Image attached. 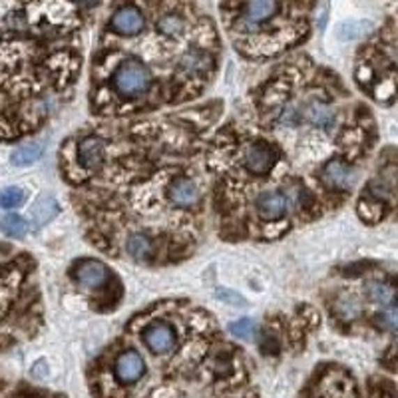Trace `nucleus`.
<instances>
[{"label": "nucleus", "mask_w": 398, "mask_h": 398, "mask_svg": "<svg viewBox=\"0 0 398 398\" xmlns=\"http://www.w3.org/2000/svg\"><path fill=\"white\" fill-rule=\"evenodd\" d=\"M128 253H130L134 259H137V261H146V259H150V253H151L150 239L141 234L130 235V237H128Z\"/></svg>", "instance_id": "obj_13"}, {"label": "nucleus", "mask_w": 398, "mask_h": 398, "mask_svg": "<svg viewBox=\"0 0 398 398\" xmlns=\"http://www.w3.org/2000/svg\"><path fill=\"white\" fill-rule=\"evenodd\" d=\"M56 211H58V206H56L54 199H42L38 207H36V211H34V215H36V225L40 227L44 221H48L52 215H56Z\"/></svg>", "instance_id": "obj_19"}, {"label": "nucleus", "mask_w": 398, "mask_h": 398, "mask_svg": "<svg viewBox=\"0 0 398 398\" xmlns=\"http://www.w3.org/2000/svg\"><path fill=\"white\" fill-rule=\"evenodd\" d=\"M209 66V56L201 54V52H190L181 60V68L192 72V74H197V72H204Z\"/></svg>", "instance_id": "obj_16"}, {"label": "nucleus", "mask_w": 398, "mask_h": 398, "mask_svg": "<svg viewBox=\"0 0 398 398\" xmlns=\"http://www.w3.org/2000/svg\"><path fill=\"white\" fill-rule=\"evenodd\" d=\"M279 160V153L273 146L265 141H255L245 150V165L253 174H267Z\"/></svg>", "instance_id": "obj_2"}, {"label": "nucleus", "mask_w": 398, "mask_h": 398, "mask_svg": "<svg viewBox=\"0 0 398 398\" xmlns=\"http://www.w3.org/2000/svg\"><path fill=\"white\" fill-rule=\"evenodd\" d=\"M158 28L165 36H178V34H181V30H183V20L179 16H176V14H167V16H164L158 22Z\"/></svg>", "instance_id": "obj_18"}, {"label": "nucleus", "mask_w": 398, "mask_h": 398, "mask_svg": "<svg viewBox=\"0 0 398 398\" xmlns=\"http://www.w3.org/2000/svg\"><path fill=\"white\" fill-rule=\"evenodd\" d=\"M199 187L193 183L192 179L179 178L174 181L169 187V199L178 207H192L199 201Z\"/></svg>", "instance_id": "obj_9"}, {"label": "nucleus", "mask_w": 398, "mask_h": 398, "mask_svg": "<svg viewBox=\"0 0 398 398\" xmlns=\"http://www.w3.org/2000/svg\"><path fill=\"white\" fill-rule=\"evenodd\" d=\"M257 211L267 220H277L289 211V197L283 192L269 190L263 192L257 199Z\"/></svg>", "instance_id": "obj_5"}, {"label": "nucleus", "mask_w": 398, "mask_h": 398, "mask_svg": "<svg viewBox=\"0 0 398 398\" xmlns=\"http://www.w3.org/2000/svg\"><path fill=\"white\" fill-rule=\"evenodd\" d=\"M253 329H255V325H253L251 319H239V321H235V323L229 325L231 335L239 337V339H249L253 335Z\"/></svg>", "instance_id": "obj_20"}, {"label": "nucleus", "mask_w": 398, "mask_h": 398, "mask_svg": "<svg viewBox=\"0 0 398 398\" xmlns=\"http://www.w3.org/2000/svg\"><path fill=\"white\" fill-rule=\"evenodd\" d=\"M369 293H371V297L374 301L378 303L392 301V291H390V287L385 285V283H372V285H369Z\"/></svg>", "instance_id": "obj_21"}, {"label": "nucleus", "mask_w": 398, "mask_h": 398, "mask_svg": "<svg viewBox=\"0 0 398 398\" xmlns=\"http://www.w3.org/2000/svg\"><path fill=\"white\" fill-rule=\"evenodd\" d=\"M325 181L329 183L330 187H337V190H349L353 187L355 183V169L349 167V165L341 162V160H332L327 167H325V174H323Z\"/></svg>", "instance_id": "obj_6"}, {"label": "nucleus", "mask_w": 398, "mask_h": 398, "mask_svg": "<svg viewBox=\"0 0 398 398\" xmlns=\"http://www.w3.org/2000/svg\"><path fill=\"white\" fill-rule=\"evenodd\" d=\"M0 229L6 235H10V237H22V235L26 234L28 223L24 221V217L10 213V215H4V217H2Z\"/></svg>", "instance_id": "obj_15"}, {"label": "nucleus", "mask_w": 398, "mask_h": 398, "mask_svg": "<svg viewBox=\"0 0 398 398\" xmlns=\"http://www.w3.org/2000/svg\"><path fill=\"white\" fill-rule=\"evenodd\" d=\"M217 295H220L221 301L234 303V305H245V301H243L237 293H231V291H220Z\"/></svg>", "instance_id": "obj_22"}, {"label": "nucleus", "mask_w": 398, "mask_h": 398, "mask_svg": "<svg viewBox=\"0 0 398 398\" xmlns=\"http://www.w3.org/2000/svg\"><path fill=\"white\" fill-rule=\"evenodd\" d=\"M305 120L311 122L313 125H319V128H330L335 124V112L330 110L327 104L323 102H309L305 106V112H303Z\"/></svg>", "instance_id": "obj_11"}, {"label": "nucleus", "mask_w": 398, "mask_h": 398, "mask_svg": "<svg viewBox=\"0 0 398 398\" xmlns=\"http://www.w3.org/2000/svg\"><path fill=\"white\" fill-rule=\"evenodd\" d=\"M78 2H80L82 6H86V8H90V6H96L100 0H78Z\"/></svg>", "instance_id": "obj_24"}, {"label": "nucleus", "mask_w": 398, "mask_h": 398, "mask_svg": "<svg viewBox=\"0 0 398 398\" xmlns=\"http://www.w3.org/2000/svg\"><path fill=\"white\" fill-rule=\"evenodd\" d=\"M78 158L86 169H98L104 162V141L96 136L84 137L78 148Z\"/></svg>", "instance_id": "obj_8"}, {"label": "nucleus", "mask_w": 398, "mask_h": 398, "mask_svg": "<svg viewBox=\"0 0 398 398\" xmlns=\"http://www.w3.org/2000/svg\"><path fill=\"white\" fill-rule=\"evenodd\" d=\"M76 279L84 287H102L108 279V269L98 261H84L76 267Z\"/></svg>", "instance_id": "obj_10"}, {"label": "nucleus", "mask_w": 398, "mask_h": 398, "mask_svg": "<svg viewBox=\"0 0 398 398\" xmlns=\"http://www.w3.org/2000/svg\"><path fill=\"white\" fill-rule=\"evenodd\" d=\"M144 372H146L144 358L139 357V353L136 351H128L116 360V376L125 385L139 381L144 376Z\"/></svg>", "instance_id": "obj_4"}, {"label": "nucleus", "mask_w": 398, "mask_h": 398, "mask_svg": "<svg viewBox=\"0 0 398 398\" xmlns=\"http://www.w3.org/2000/svg\"><path fill=\"white\" fill-rule=\"evenodd\" d=\"M277 10V2L275 0H249L247 4V18L251 22H263L267 18H271Z\"/></svg>", "instance_id": "obj_12"}, {"label": "nucleus", "mask_w": 398, "mask_h": 398, "mask_svg": "<svg viewBox=\"0 0 398 398\" xmlns=\"http://www.w3.org/2000/svg\"><path fill=\"white\" fill-rule=\"evenodd\" d=\"M116 90L124 98L141 96L151 86V74L139 60L128 58L114 74Z\"/></svg>", "instance_id": "obj_1"}, {"label": "nucleus", "mask_w": 398, "mask_h": 398, "mask_svg": "<svg viewBox=\"0 0 398 398\" xmlns=\"http://www.w3.org/2000/svg\"><path fill=\"white\" fill-rule=\"evenodd\" d=\"M112 28L118 32V34H124V36H134L137 34L141 28H144V18L136 8L132 6H125L122 10L114 14L112 18Z\"/></svg>", "instance_id": "obj_7"}, {"label": "nucleus", "mask_w": 398, "mask_h": 398, "mask_svg": "<svg viewBox=\"0 0 398 398\" xmlns=\"http://www.w3.org/2000/svg\"><path fill=\"white\" fill-rule=\"evenodd\" d=\"M144 341L150 346L151 353L165 355V353H169L176 346V332H174V329L169 325L158 323V325H151V327L146 329Z\"/></svg>", "instance_id": "obj_3"}, {"label": "nucleus", "mask_w": 398, "mask_h": 398, "mask_svg": "<svg viewBox=\"0 0 398 398\" xmlns=\"http://www.w3.org/2000/svg\"><path fill=\"white\" fill-rule=\"evenodd\" d=\"M24 201V192L20 187H6L0 192V207L2 209H13V207L22 206Z\"/></svg>", "instance_id": "obj_17"}, {"label": "nucleus", "mask_w": 398, "mask_h": 398, "mask_svg": "<svg viewBox=\"0 0 398 398\" xmlns=\"http://www.w3.org/2000/svg\"><path fill=\"white\" fill-rule=\"evenodd\" d=\"M42 155V146L40 144H26V146H20L13 151L10 155V162L14 165H30L34 162H38Z\"/></svg>", "instance_id": "obj_14"}, {"label": "nucleus", "mask_w": 398, "mask_h": 398, "mask_svg": "<svg viewBox=\"0 0 398 398\" xmlns=\"http://www.w3.org/2000/svg\"><path fill=\"white\" fill-rule=\"evenodd\" d=\"M383 316H385V321L388 323V327H390V329H395V327H397V309H395V305H390L385 313H383Z\"/></svg>", "instance_id": "obj_23"}]
</instances>
